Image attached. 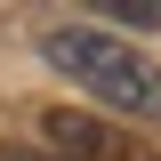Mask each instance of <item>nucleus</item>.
Masks as SVG:
<instances>
[{"label": "nucleus", "instance_id": "4", "mask_svg": "<svg viewBox=\"0 0 161 161\" xmlns=\"http://www.w3.org/2000/svg\"><path fill=\"white\" fill-rule=\"evenodd\" d=\"M0 161H57L48 145H24V137H0Z\"/></svg>", "mask_w": 161, "mask_h": 161}, {"label": "nucleus", "instance_id": "3", "mask_svg": "<svg viewBox=\"0 0 161 161\" xmlns=\"http://www.w3.org/2000/svg\"><path fill=\"white\" fill-rule=\"evenodd\" d=\"M113 24H137V32H161V0H105Z\"/></svg>", "mask_w": 161, "mask_h": 161}, {"label": "nucleus", "instance_id": "2", "mask_svg": "<svg viewBox=\"0 0 161 161\" xmlns=\"http://www.w3.org/2000/svg\"><path fill=\"white\" fill-rule=\"evenodd\" d=\"M40 145L57 161H161L137 129H121L105 113H80V105H57V113L40 121Z\"/></svg>", "mask_w": 161, "mask_h": 161}, {"label": "nucleus", "instance_id": "1", "mask_svg": "<svg viewBox=\"0 0 161 161\" xmlns=\"http://www.w3.org/2000/svg\"><path fill=\"white\" fill-rule=\"evenodd\" d=\"M40 57L48 73H64L89 105L121 113V129H161V64L145 57L137 40H113L97 24H57V32H40Z\"/></svg>", "mask_w": 161, "mask_h": 161}]
</instances>
